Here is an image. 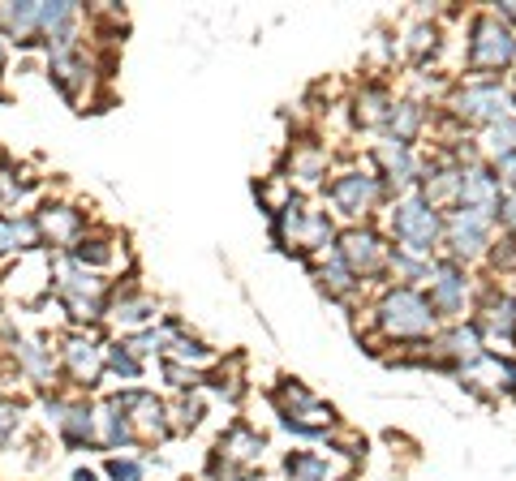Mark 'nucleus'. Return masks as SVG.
Masks as SVG:
<instances>
[{
    "mask_svg": "<svg viewBox=\"0 0 516 481\" xmlns=\"http://www.w3.org/2000/svg\"><path fill=\"white\" fill-rule=\"evenodd\" d=\"M56 293H61V301L74 310V318H95L99 310H104V280H95L91 271H82L78 262H61L56 267Z\"/></svg>",
    "mask_w": 516,
    "mask_h": 481,
    "instance_id": "f257e3e1",
    "label": "nucleus"
},
{
    "mask_svg": "<svg viewBox=\"0 0 516 481\" xmlns=\"http://www.w3.org/2000/svg\"><path fill=\"white\" fill-rule=\"evenodd\" d=\"M383 323L387 331H396V335H422L430 331V323H435V314H430V305L418 297V293H392L383 305Z\"/></svg>",
    "mask_w": 516,
    "mask_h": 481,
    "instance_id": "f03ea898",
    "label": "nucleus"
},
{
    "mask_svg": "<svg viewBox=\"0 0 516 481\" xmlns=\"http://www.w3.org/2000/svg\"><path fill=\"white\" fill-rule=\"evenodd\" d=\"M396 237L409 245V250H430L439 237V215L422 207V202H405V207L396 211Z\"/></svg>",
    "mask_w": 516,
    "mask_h": 481,
    "instance_id": "7ed1b4c3",
    "label": "nucleus"
},
{
    "mask_svg": "<svg viewBox=\"0 0 516 481\" xmlns=\"http://www.w3.org/2000/svg\"><path fill=\"white\" fill-rule=\"evenodd\" d=\"M512 52H516V43H512V35L504 31V26H495V22H478V26H473V52H469L473 69L508 65Z\"/></svg>",
    "mask_w": 516,
    "mask_h": 481,
    "instance_id": "20e7f679",
    "label": "nucleus"
},
{
    "mask_svg": "<svg viewBox=\"0 0 516 481\" xmlns=\"http://www.w3.org/2000/svg\"><path fill=\"white\" fill-rule=\"evenodd\" d=\"M465 202V211L473 215H495L499 211V181L495 177H486V172H465L461 177V194H456Z\"/></svg>",
    "mask_w": 516,
    "mask_h": 481,
    "instance_id": "39448f33",
    "label": "nucleus"
},
{
    "mask_svg": "<svg viewBox=\"0 0 516 481\" xmlns=\"http://www.w3.org/2000/svg\"><path fill=\"white\" fill-rule=\"evenodd\" d=\"M0 31L18 43H31L39 35V0H22V5H0Z\"/></svg>",
    "mask_w": 516,
    "mask_h": 481,
    "instance_id": "423d86ee",
    "label": "nucleus"
},
{
    "mask_svg": "<svg viewBox=\"0 0 516 481\" xmlns=\"http://www.w3.org/2000/svg\"><path fill=\"white\" fill-rule=\"evenodd\" d=\"M340 254H344V262H349L353 271H375V267H383V245L370 237V232H349V237L340 241Z\"/></svg>",
    "mask_w": 516,
    "mask_h": 481,
    "instance_id": "0eeeda50",
    "label": "nucleus"
},
{
    "mask_svg": "<svg viewBox=\"0 0 516 481\" xmlns=\"http://www.w3.org/2000/svg\"><path fill=\"white\" fill-rule=\"evenodd\" d=\"M65 361H69V374H74L78 383L91 387L99 378V366H104V353H99L91 340H69L65 344Z\"/></svg>",
    "mask_w": 516,
    "mask_h": 481,
    "instance_id": "6e6552de",
    "label": "nucleus"
},
{
    "mask_svg": "<svg viewBox=\"0 0 516 481\" xmlns=\"http://www.w3.org/2000/svg\"><path fill=\"white\" fill-rule=\"evenodd\" d=\"M504 91L499 86H473V91L461 95V112L465 116H486V121H499L504 116Z\"/></svg>",
    "mask_w": 516,
    "mask_h": 481,
    "instance_id": "1a4fd4ad",
    "label": "nucleus"
},
{
    "mask_svg": "<svg viewBox=\"0 0 516 481\" xmlns=\"http://www.w3.org/2000/svg\"><path fill=\"white\" fill-rule=\"evenodd\" d=\"M448 232H452V245H456V250L473 254V250H478V245L486 241V220H482V215H473V211H461V215L452 220Z\"/></svg>",
    "mask_w": 516,
    "mask_h": 481,
    "instance_id": "9d476101",
    "label": "nucleus"
},
{
    "mask_svg": "<svg viewBox=\"0 0 516 481\" xmlns=\"http://www.w3.org/2000/svg\"><path fill=\"white\" fill-rule=\"evenodd\" d=\"M31 245H39L35 220H0V258L13 250H31Z\"/></svg>",
    "mask_w": 516,
    "mask_h": 481,
    "instance_id": "9b49d317",
    "label": "nucleus"
},
{
    "mask_svg": "<svg viewBox=\"0 0 516 481\" xmlns=\"http://www.w3.org/2000/svg\"><path fill=\"white\" fill-rule=\"evenodd\" d=\"M332 198L340 202L344 211H362L370 198H375V181L370 177H344L336 189H332Z\"/></svg>",
    "mask_w": 516,
    "mask_h": 481,
    "instance_id": "f8f14e48",
    "label": "nucleus"
},
{
    "mask_svg": "<svg viewBox=\"0 0 516 481\" xmlns=\"http://www.w3.org/2000/svg\"><path fill=\"white\" fill-rule=\"evenodd\" d=\"M78 215L74 211H65V207H48V211H43L39 215V228L43 232H48V237L56 241V245H61V241H69V237H74V232H78Z\"/></svg>",
    "mask_w": 516,
    "mask_h": 481,
    "instance_id": "ddd939ff",
    "label": "nucleus"
},
{
    "mask_svg": "<svg viewBox=\"0 0 516 481\" xmlns=\"http://www.w3.org/2000/svg\"><path fill=\"white\" fill-rule=\"evenodd\" d=\"M258 447H263V439H254L246 426H237V430L220 443V456H228V460H254V456H258Z\"/></svg>",
    "mask_w": 516,
    "mask_h": 481,
    "instance_id": "4468645a",
    "label": "nucleus"
},
{
    "mask_svg": "<svg viewBox=\"0 0 516 481\" xmlns=\"http://www.w3.org/2000/svg\"><path fill=\"white\" fill-rule=\"evenodd\" d=\"M461 288H465L461 275H456L452 267H443L439 271V284H435V301L443 305V310H456V305H461Z\"/></svg>",
    "mask_w": 516,
    "mask_h": 481,
    "instance_id": "2eb2a0df",
    "label": "nucleus"
},
{
    "mask_svg": "<svg viewBox=\"0 0 516 481\" xmlns=\"http://www.w3.org/2000/svg\"><path fill=\"white\" fill-rule=\"evenodd\" d=\"M18 357H22V370L31 378H52V357L43 353V344H22Z\"/></svg>",
    "mask_w": 516,
    "mask_h": 481,
    "instance_id": "dca6fc26",
    "label": "nucleus"
},
{
    "mask_svg": "<svg viewBox=\"0 0 516 481\" xmlns=\"http://www.w3.org/2000/svg\"><path fill=\"white\" fill-rule=\"evenodd\" d=\"M486 142H491V151H495L499 159L516 155V125H512V121H495V129H491V138H486Z\"/></svg>",
    "mask_w": 516,
    "mask_h": 481,
    "instance_id": "f3484780",
    "label": "nucleus"
},
{
    "mask_svg": "<svg viewBox=\"0 0 516 481\" xmlns=\"http://www.w3.org/2000/svg\"><path fill=\"white\" fill-rule=\"evenodd\" d=\"M289 477L293 481H319L323 477V460H314V456H289Z\"/></svg>",
    "mask_w": 516,
    "mask_h": 481,
    "instance_id": "a211bd4d",
    "label": "nucleus"
},
{
    "mask_svg": "<svg viewBox=\"0 0 516 481\" xmlns=\"http://www.w3.org/2000/svg\"><path fill=\"white\" fill-rule=\"evenodd\" d=\"M108 366L117 370V374H125V378H138V370H142L125 344H112V348H108Z\"/></svg>",
    "mask_w": 516,
    "mask_h": 481,
    "instance_id": "6ab92c4d",
    "label": "nucleus"
},
{
    "mask_svg": "<svg viewBox=\"0 0 516 481\" xmlns=\"http://www.w3.org/2000/svg\"><path fill=\"white\" fill-rule=\"evenodd\" d=\"M512 301H499V305H491V314H486V327L491 331H504V340H512Z\"/></svg>",
    "mask_w": 516,
    "mask_h": 481,
    "instance_id": "aec40b11",
    "label": "nucleus"
},
{
    "mask_svg": "<svg viewBox=\"0 0 516 481\" xmlns=\"http://www.w3.org/2000/svg\"><path fill=\"white\" fill-rule=\"evenodd\" d=\"M151 314H155L151 301H125V305H117V318H125V323H147Z\"/></svg>",
    "mask_w": 516,
    "mask_h": 481,
    "instance_id": "412c9836",
    "label": "nucleus"
},
{
    "mask_svg": "<svg viewBox=\"0 0 516 481\" xmlns=\"http://www.w3.org/2000/svg\"><path fill=\"white\" fill-rule=\"evenodd\" d=\"M108 477L112 481H142V469L134 460H108Z\"/></svg>",
    "mask_w": 516,
    "mask_h": 481,
    "instance_id": "4be33fe9",
    "label": "nucleus"
},
{
    "mask_svg": "<svg viewBox=\"0 0 516 481\" xmlns=\"http://www.w3.org/2000/svg\"><path fill=\"white\" fill-rule=\"evenodd\" d=\"M13 426H18V404H0V447L9 443Z\"/></svg>",
    "mask_w": 516,
    "mask_h": 481,
    "instance_id": "5701e85b",
    "label": "nucleus"
},
{
    "mask_svg": "<svg viewBox=\"0 0 516 481\" xmlns=\"http://www.w3.org/2000/svg\"><path fill=\"white\" fill-rule=\"evenodd\" d=\"M499 177H504L508 185H516V155H504V159H499Z\"/></svg>",
    "mask_w": 516,
    "mask_h": 481,
    "instance_id": "b1692460",
    "label": "nucleus"
},
{
    "mask_svg": "<svg viewBox=\"0 0 516 481\" xmlns=\"http://www.w3.org/2000/svg\"><path fill=\"white\" fill-rule=\"evenodd\" d=\"M504 220H508L512 228H516V194H512V198L504 202Z\"/></svg>",
    "mask_w": 516,
    "mask_h": 481,
    "instance_id": "393cba45",
    "label": "nucleus"
},
{
    "mask_svg": "<svg viewBox=\"0 0 516 481\" xmlns=\"http://www.w3.org/2000/svg\"><path fill=\"white\" fill-rule=\"evenodd\" d=\"M74 481H95V473H91V469H78V473H74Z\"/></svg>",
    "mask_w": 516,
    "mask_h": 481,
    "instance_id": "a878e982",
    "label": "nucleus"
}]
</instances>
